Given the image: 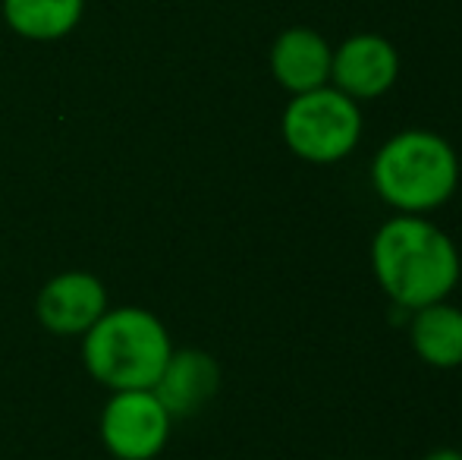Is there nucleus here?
Returning a JSON list of instances; mask_svg holds the SVG:
<instances>
[{
	"label": "nucleus",
	"mask_w": 462,
	"mask_h": 460,
	"mask_svg": "<svg viewBox=\"0 0 462 460\" xmlns=\"http://www.w3.org/2000/svg\"><path fill=\"white\" fill-rule=\"evenodd\" d=\"M371 271L381 290L402 309L450 300L462 258L453 237L428 215H393L371 237Z\"/></svg>",
	"instance_id": "f257e3e1"
},
{
	"label": "nucleus",
	"mask_w": 462,
	"mask_h": 460,
	"mask_svg": "<svg viewBox=\"0 0 462 460\" xmlns=\"http://www.w3.org/2000/svg\"><path fill=\"white\" fill-rule=\"evenodd\" d=\"M371 183L396 215H428L457 192L459 155L434 129H402L374 152Z\"/></svg>",
	"instance_id": "f03ea898"
},
{
	"label": "nucleus",
	"mask_w": 462,
	"mask_h": 460,
	"mask_svg": "<svg viewBox=\"0 0 462 460\" xmlns=\"http://www.w3.org/2000/svg\"><path fill=\"white\" fill-rule=\"evenodd\" d=\"M171 353L167 325L142 306L107 309L82 334V362L97 385L110 391L154 388Z\"/></svg>",
	"instance_id": "7ed1b4c3"
},
{
	"label": "nucleus",
	"mask_w": 462,
	"mask_h": 460,
	"mask_svg": "<svg viewBox=\"0 0 462 460\" xmlns=\"http://www.w3.org/2000/svg\"><path fill=\"white\" fill-rule=\"evenodd\" d=\"M280 136L296 158L309 164H337L362 139L359 101L334 86L292 95L280 117Z\"/></svg>",
	"instance_id": "20e7f679"
},
{
	"label": "nucleus",
	"mask_w": 462,
	"mask_h": 460,
	"mask_svg": "<svg viewBox=\"0 0 462 460\" xmlns=\"http://www.w3.org/2000/svg\"><path fill=\"white\" fill-rule=\"evenodd\" d=\"M101 442L116 460H154L167 448L173 417L152 388L110 391L101 410Z\"/></svg>",
	"instance_id": "39448f33"
},
{
	"label": "nucleus",
	"mask_w": 462,
	"mask_h": 460,
	"mask_svg": "<svg viewBox=\"0 0 462 460\" xmlns=\"http://www.w3.org/2000/svg\"><path fill=\"white\" fill-rule=\"evenodd\" d=\"M400 80V54L393 42L374 32L346 38L330 57V86L353 101H374Z\"/></svg>",
	"instance_id": "423d86ee"
},
{
	"label": "nucleus",
	"mask_w": 462,
	"mask_h": 460,
	"mask_svg": "<svg viewBox=\"0 0 462 460\" xmlns=\"http://www.w3.org/2000/svg\"><path fill=\"white\" fill-rule=\"evenodd\" d=\"M107 309V287L92 271L54 275L35 300L38 322L60 338H82Z\"/></svg>",
	"instance_id": "0eeeda50"
},
{
	"label": "nucleus",
	"mask_w": 462,
	"mask_h": 460,
	"mask_svg": "<svg viewBox=\"0 0 462 460\" xmlns=\"http://www.w3.org/2000/svg\"><path fill=\"white\" fill-rule=\"evenodd\" d=\"M330 57H334V48L321 32L309 25H292L274 38L268 67L280 89H286L290 95H302L330 86Z\"/></svg>",
	"instance_id": "6e6552de"
},
{
	"label": "nucleus",
	"mask_w": 462,
	"mask_h": 460,
	"mask_svg": "<svg viewBox=\"0 0 462 460\" xmlns=\"http://www.w3.org/2000/svg\"><path fill=\"white\" fill-rule=\"evenodd\" d=\"M220 388V366L205 350H173L152 391L173 419L195 417Z\"/></svg>",
	"instance_id": "1a4fd4ad"
},
{
	"label": "nucleus",
	"mask_w": 462,
	"mask_h": 460,
	"mask_svg": "<svg viewBox=\"0 0 462 460\" xmlns=\"http://www.w3.org/2000/svg\"><path fill=\"white\" fill-rule=\"evenodd\" d=\"M409 344L421 362L434 369L462 366V309L450 300L412 309Z\"/></svg>",
	"instance_id": "9d476101"
},
{
	"label": "nucleus",
	"mask_w": 462,
	"mask_h": 460,
	"mask_svg": "<svg viewBox=\"0 0 462 460\" xmlns=\"http://www.w3.org/2000/svg\"><path fill=\"white\" fill-rule=\"evenodd\" d=\"M4 23L29 42H60L82 23L86 0H0Z\"/></svg>",
	"instance_id": "9b49d317"
},
{
	"label": "nucleus",
	"mask_w": 462,
	"mask_h": 460,
	"mask_svg": "<svg viewBox=\"0 0 462 460\" xmlns=\"http://www.w3.org/2000/svg\"><path fill=\"white\" fill-rule=\"evenodd\" d=\"M421 460H462V451L459 448H438L431 455H425Z\"/></svg>",
	"instance_id": "f8f14e48"
}]
</instances>
